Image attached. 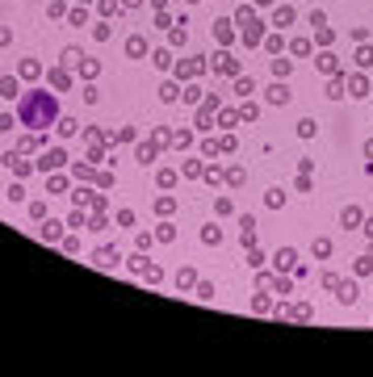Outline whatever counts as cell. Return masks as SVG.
I'll return each mask as SVG.
<instances>
[{
  "mask_svg": "<svg viewBox=\"0 0 373 377\" xmlns=\"http://www.w3.org/2000/svg\"><path fill=\"white\" fill-rule=\"evenodd\" d=\"M59 117V105H55V92H42V88H34L21 97V109H17V122L29 126V130H46L50 122Z\"/></svg>",
  "mask_w": 373,
  "mask_h": 377,
  "instance_id": "1",
  "label": "cell"
},
{
  "mask_svg": "<svg viewBox=\"0 0 373 377\" xmlns=\"http://www.w3.org/2000/svg\"><path fill=\"white\" fill-rule=\"evenodd\" d=\"M117 260H122L117 247H97V252H92V264H97V268H113Z\"/></svg>",
  "mask_w": 373,
  "mask_h": 377,
  "instance_id": "2",
  "label": "cell"
},
{
  "mask_svg": "<svg viewBox=\"0 0 373 377\" xmlns=\"http://www.w3.org/2000/svg\"><path fill=\"white\" fill-rule=\"evenodd\" d=\"M63 160H67V155H63V151H46V155H42V164H38V168H46V172H55V168H63Z\"/></svg>",
  "mask_w": 373,
  "mask_h": 377,
  "instance_id": "3",
  "label": "cell"
},
{
  "mask_svg": "<svg viewBox=\"0 0 373 377\" xmlns=\"http://www.w3.org/2000/svg\"><path fill=\"white\" fill-rule=\"evenodd\" d=\"M126 55H130V59H143V55H147V42L139 38V34H134V38L126 42Z\"/></svg>",
  "mask_w": 373,
  "mask_h": 377,
  "instance_id": "4",
  "label": "cell"
},
{
  "mask_svg": "<svg viewBox=\"0 0 373 377\" xmlns=\"http://www.w3.org/2000/svg\"><path fill=\"white\" fill-rule=\"evenodd\" d=\"M268 101H273V105H285V101H290V88H285V84H273V88H268Z\"/></svg>",
  "mask_w": 373,
  "mask_h": 377,
  "instance_id": "5",
  "label": "cell"
},
{
  "mask_svg": "<svg viewBox=\"0 0 373 377\" xmlns=\"http://www.w3.org/2000/svg\"><path fill=\"white\" fill-rule=\"evenodd\" d=\"M76 67H80V76H84V80H92V76L101 72V63H97V59H80Z\"/></svg>",
  "mask_w": 373,
  "mask_h": 377,
  "instance_id": "6",
  "label": "cell"
},
{
  "mask_svg": "<svg viewBox=\"0 0 373 377\" xmlns=\"http://www.w3.org/2000/svg\"><path fill=\"white\" fill-rule=\"evenodd\" d=\"M0 97H9V101L17 97V80L13 76H0Z\"/></svg>",
  "mask_w": 373,
  "mask_h": 377,
  "instance_id": "7",
  "label": "cell"
},
{
  "mask_svg": "<svg viewBox=\"0 0 373 377\" xmlns=\"http://www.w3.org/2000/svg\"><path fill=\"white\" fill-rule=\"evenodd\" d=\"M76 130H80V126H76V117H63V122H59V134H63V139H72Z\"/></svg>",
  "mask_w": 373,
  "mask_h": 377,
  "instance_id": "8",
  "label": "cell"
},
{
  "mask_svg": "<svg viewBox=\"0 0 373 377\" xmlns=\"http://www.w3.org/2000/svg\"><path fill=\"white\" fill-rule=\"evenodd\" d=\"M80 59H84V55H80V50H76V46H67V50H63V67H76Z\"/></svg>",
  "mask_w": 373,
  "mask_h": 377,
  "instance_id": "9",
  "label": "cell"
},
{
  "mask_svg": "<svg viewBox=\"0 0 373 377\" xmlns=\"http://www.w3.org/2000/svg\"><path fill=\"white\" fill-rule=\"evenodd\" d=\"M84 21H88V13H84V9H72V13H67V25H84Z\"/></svg>",
  "mask_w": 373,
  "mask_h": 377,
  "instance_id": "10",
  "label": "cell"
},
{
  "mask_svg": "<svg viewBox=\"0 0 373 377\" xmlns=\"http://www.w3.org/2000/svg\"><path fill=\"white\" fill-rule=\"evenodd\" d=\"M50 84H55V88H67V84H72V76H67V72H50Z\"/></svg>",
  "mask_w": 373,
  "mask_h": 377,
  "instance_id": "11",
  "label": "cell"
},
{
  "mask_svg": "<svg viewBox=\"0 0 373 377\" xmlns=\"http://www.w3.org/2000/svg\"><path fill=\"white\" fill-rule=\"evenodd\" d=\"M84 101H88V105H97V101H101V92H97V84H84Z\"/></svg>",
  "mask_w": 373,
  "mask_h": 377,
  "instance_id": "12",
  "label": "cell"
},
{
  "mask_svg": "<svg viewBox=\"0 0 373 377\" xmlns=\"http://www.w3.org/2000/svg\"><path fill=\"white\" fill-rule=\"evenodd\" d=\"M109 34H113V25H97L92 38H97V42H109Z\"/></svg>",
  "mask_w": 373,
  "mask_h": 377,
  "instance_id": "13",
  "label": "cell"
},
{
  "mask_svg": "<svg viewBox=\"0 0 373 377\" xmlns=\"http://www.w3.org/2000/svg\"><path fill=\"white\" fill-rule=\"evenodd\" d=\"M29 218H38V222H46V205H42V201H34V205H29Z\"/></svg>",
  "mask_w": 373,
  "mask_h": 377,
  "instance_id": "14",
  "label": "cell"
},
{
  "mask_svg": "<svg viewBox=\"0 0 373 377\" xmlns=\"http://www.w3.org/2000/svg\"><path fill=\"white\" fill-rule=\"evenodd\" d=\"M42 235H46V239H59V222H55V218H46V227H42Z\"/></svg>",
  "mask_w": 373,
  "mask_h": 377,
  "instance_id": "15",
  "label": "cell"
},
{
  "mask_svg": "<svg viewBox=\"0 0 373 377\" xmlns=\"http://www.w3.org/2000/svg\"><path fill=\"white\" fill-rule=\"evenodd\" d=\"M97 9L105 13V17H113V13H117V0H97Z\"/></svg>",
  "mask_w": 373,
  "mask_h": 377,
  "instance_id": "16",
  "label": "cell"
},
{
  "mask_svg": "<svg viewBox=\"0 0 373 377\" xmlns=\"http://www.w3.org/2000/svg\"><path fill=\"white\" fill-rule=\"evenodd\" d=\"M21 76H25V80H34V76H38V63L25 59V63H21Z\"/></svg>",
  "mask_w": 373,
  "mask_h": 377,
  "instance_id": "17",
  "label": "cell"
},
{
  "mask_svg": "<svg viewBox=\"0 0 373 377\" xmlns=\"http://www.w3.org/2000/svg\"><path fill=\"white\" fill-rule=\"evenodd\" d=\"M13 126H17V117H13V113H0V130H5V134H9Z\"/></svg>",
  "mask_w": 373,
  "mask_h": 377,
  "instance_id": "18",
  "label": "cell"
},
{
  "mask_svg": "<svg viewBox=\"0 0 373 377\" xmlns=\"http://www.w3.org/2000/svg\"><path fill=\"white\" fill-rule=\"evenodd\" d=\"M9 42H13V34H9V29H0V46H9Z\"/></svg>",
  "mask_w": 373,
  "mask_h": 377,
  "instance_id": "19",
  "label": "cell"
},
{
  "mask_svg": "<svg viewBox=\"0 0 373 377\" xmlns=\"http://www.w3.org/2000/svg\"><path fill=\"white\" fill-rule=\"evenodd\" d=\"M84 5H88V0H84Z\"/></svg>",
  "mask_w": 373,
  "mask_h": 377,
  "instance_id": "20",
  "label": "cell"
}]
</instances>
